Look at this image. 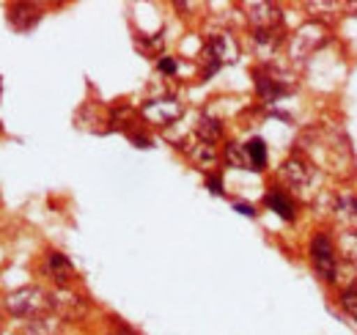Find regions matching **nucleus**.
Wrapping results in <instances>:
<instances>
[{
    "label": "nucleus",
    "mask_w": 357,
    "mask_h": 335,
    "mask_svg": "<svg viewBox=\"0 0 357 335\" xmlns=\"http://www.w3.org/2000/svg\"><path fill=\"white\" fill-rule=\"evenodd\" d=\"M239 58V47L234 42L231 34H212L206 39V47H204V77H212L220 66L225 64H234Z\"/></svg>",
    "instance_id": "f257e3e1"
},
{
    "label": "nucleus",
    "mask_w": 357,
    "mask_h": 335,
    "mask_svg": "<svg viewBox=\"0 0 357 335\" xmlns=\"http://www.w3.org/2000/svg\"><path fill=\"white\" fill-rule=\"evenodd\" d=\"M50 308V297H47L39 286H22L17 292H11L6 297V311L11 316H22V319H36L42 311Z\"/></svg>",
    "instance_id": "f03ea898"
},
{
    "label": "nucleus",
    "mask_w": 357,
    "mask_h": 335,
    "mask_svg": "<svg viewBox=\"0 0 357 335\" xmlns=\"http://www.w3.org/2000/svg\"><path fill=\"white\" fill-rule=\"evenodd\" d=\"M253 83H256V91L261 96V102H278L283 96H289L294 91V83L289 75L272 69V66H259L253 69Z\"/></svg>",
    "instance_id": "7ed1b4c3"
},
{
    "label": "nucleus",
    "mask_w": 357,
    "mask_h": 335,
    "mask_svg": "<svg viewBox=\"0 0 357 335\" xmlns=\"http://www.w3.org/2000/svg\"><path fill=\"white\" fill-rule=\"evenodd\" d=\"M324 42H327V28H321L319 22H308V25H303V28L294 34L289 52H291V58H294L297 64H305L313 55V50L321 47Z\"/></svg>",
    "instance_id": "20e7f679"
},
{
    "label": "nucleus",
    "mask_w": 357,
    "mask_h": 335,
    "mask_svg": "<svg viewBox=\"0 0 357 335\" xmlns=\"http://www.w3.org/2000/svg\"><path fill=\"white\" fill-rule=\"evenodd\" d=\"M311 261H313V269L327 281L333 283L335 275H338V258H335V248L333 242L324 237V234H316L311 242Z\"/></svg>",
    "instance_id": "39448f33"
},
{
    "label": "nucleus",
    "mask_w": 357,
    "mask_h": 335,
    "mask_svg": "<svg viewBox=\"0 0 357 335\" xmlns=\"http://www.w3.org/2000/svg\"><path fill=\"white\" fill-rule=\"evenodd\" d=\"M280 176H283V181H286L289 187L303 190V193H308L313 184L319 181V170H316L305 157H291V160H286L283 168H280Z\"/></svg>",
    "instance_id": "423d86ee"
},
{
    "label": "nucleus",
    "mask_w": 357,
    "mask_h": 335,
    "mask_svg": "<svg viewBox=\"0 0 357 335\" xmlns=\"http://www.w3.org/2000/svg\"><path fill=\"white\" fill-rule=\"evenodd\" d=\"M184 113V107L178 105L174 96H162V99H149L143 107H140V116L149 121V124L157 126H168L178 121Z\"/></svg>",
    "instance_id": "0eeeda50"
},
{
    "label": "nucleus",
    "mask_w": 357,
    "mask_h": 335,
    "mask_svg": "<svg viewBox=\"0 0 357 335\" xmlns=\"http://www.w3.org/2000/svg\"><path fill=\"white\" fill-rule=\"evenodd\" d=\"M245 11H248V20L253 25V31H280V22H283V14L278 6L272 3H245Z\"/></svg>",
    "instance_id": "6e6552de"
},
{
    "label": "nucleus",
    "mask_w": 357,
    "mask_h": 335,
    "mask_svg": "<svg viewBox=\"0 0 357 335\" xmlns=\"http://www.w3.org/2000/svg\"><path fill=\"white\" fill-rule=\"evenodd\" d=\"M50 308L61 316V319H80L86 313V302L77 297V294L66 292V289H58V292L50 297Z\"/></svg>",
    "instance_id": "1a4fd4ad"
},
{
    "label": "nucleus",
    "mask_w": 357,
    "mask_h": 335,
    "mask_svg": "<svg viewBox=\"0 0 357 335\" xmlns=\"http://www.w3.org/2000/svg\"><path fill=\"white\" fill-rule=\"evenodd\" d=\"M45 272L55 281V283H58V289H66V286L77 278V272H75L72 261H69L63 253H47Z\"/></svg>",
    "instance_id": "9d476101"
},
{
    "label": "nucleus",
    "mask_w": 357,
    "mask_h": 335,
    "mask_svg": "<svg viewBox=\"0 0 357 335\" xmlns=\"http://www.w3.org/2000/svg\"><path fill=\"white\" fill-rule=\"evenodd\" d=\"M39 8L36 6H31V3H11L8 6V20H11V25L17 28V31H28L31 25H36L39 22Z\"/></svg>",
    "instance_id": "9b49d317"
},
{
    "label": "nucleus",
    "mask_w": 357,
    "mask_h": 335,
    "mask_svg": "<svg viewBox=\"0 0 357 335\" xmlns=\"http://www.w3.org/2000/svg\"><path fill=\"white\" fill-rule=\"evenodd\" d=\"M264 204H267L272 211H278L283 220H289V223L294 220V211H297V209H294V201H291V198H289L283 190L269 187V193L264 195Z\"/></svg>",
    "instance_id": "f8f14e48"
},
{
    "label": "nucleus",
    "mask_w": 357,
    "mask_h": 335,
    "mask_svg": "<svg viewBox=\"0 0 357 335\" xmlns=\"http://www.w3.org/2000/svg\"><path fill=\"white\" fill-rule=\"evenodd\" d=\"M187 154H190V160H192L195 165L204 168V170L215 168V163H218V151H215V146H212V143H204V140H195V146H190Z\"/></svg>",
    "instance_id": "ddd939ff"
},
{
    "label": "nucleus",
    "mask_w": 357,
    "mask_h": 335,
    "mask_svg": "<svg viewBox=\"0 0 357 335\" xmlns=\"http://www.w3.org/2000/svg\"><path fill=\"white\" fill-rule=\"evenodd\" d=\"M195 135H198V140L215 146V143L223 137V124H220L218 119H212V116H201L198 124H195Z\"/></svg>",
    "instance_id": "4468645a"
},
{
    "label": "nucleus",
    "mask_w": 357,
    "mask_h": 335,
    "mask_svg": "<svg viewBox=\"0 0 357 335\" xmlns=\"http://www.w3.org/2000/svg\"><path fill=\"white\" fill-rule=\"evenodd\" d=\"M335 214H338V220H341L344 225L357 228V195H352V193L341 195V198L335 201Z\"/></svg>",
    "instance_id": "2eb2a0df"
},
{
    "label": "nucleus",
    "mask_w": 357,
    "mask_h": 335,
    "mask_svg": "<svg viewBox=\"0 0 357 335\" xmlns=\"http://www.w3.org/2000/svg\"><path fill=\"white\" fill-rule=\"evenodd\" d=\"M245 151H248V163L250 170H264L267 168V143L261 137H250L245 143Z\"/></svg>",
    "instance_id": "dca6fc26"
},
{
    "label": "nucleus",
    "mask_w": 357,
    "mask_h": 335,
    "mask_svg": "<svg viewBox=\"0 0 357 335\" xmlns=\"http://www.w3.org/2000/svg\"><path fill=\"white\" fill-rule=\"evenodd\" d=\"M223 160H225V165H228V168H242V170H250L248 151H245V146H239V143H225Z\"/></svg>",
    "instance_id": "f3484780"
},
{
    "label": "nucleus",
    "mask_w": 357,
    "mask_h": 335,
    "mask_svg": "<svg viewBox=\"0 0 357 335\" xmlns=\"http://www.w3.org/2000/svg\"><path fill=\"white\" fill-rule=\"evenodd\" d=\"M253 39L259 44V50L269 55L278 50V44L283 42V31H253Z\"/></svg>",
    "instance_id": "a211bd4d"
},
{
    "label": "nucleus",
    "mask_w": 357,
    "mask_h": 335,
    "mask_svg": "<svg viewBox=\"0 0 357 335\" xmlns=\"http://www.w3.org/2000/svg\"><path fill=\"white\" fill-rule=\"evenodd\" d=\"M28 335H55V319H33L28 325Z\"/></svg>",
    "instance_id": "6ab92c4d"
},
{
    "label": "nucleus",
    "mask_w": 357,
    "mask_h": 335,
    "mask_svg": "<svg viewBox=\"0 0 357 335\" xmlns=\"http://www.w3.org/2000/svg\"><path fill=\"white\" fill-rule=\"evenodd\" d=\"M341 302H344V308H347V313L352 316L357 322V283L355 286H349L347 292L341 294Z\"/></svg>",
    "instance_id": "aec40b11"
},
{
    "label": "nucleus",
    "mask_w": 357,
    "mask_h": 335,
    "mask_svg": "<svg viewBox=\"0 0 357 335\" xmlns=\"http://www.w3.org/2000/svg\"><path fill=\"white\" fill-rule=\"evenodd\" d=\"M157 69H160L162 75H176V58L162 55V58H160V64H157Z\"/></svg>",
    "instance_id": "412c9836"
},
{
    "label": "nucleus",
    "mask_w": 357,
    "mask_h": 335,
    "mask_svg": "<svg viewBox=\"0 0 357 335\" xmlns=\"http://www.w3.org/2000/svg\"><path fill=\"white\" fill-rule=\"evenodd\" d=\"M206 184H209V190H212L215 195H223V181H220V176H218V173H212V176L206 179Z\"/></svg>",
    "instance_id": "4be33fe9"
},
{
    "label": "nucleus",
    "mask_w": 357,
    "mask_h": 335,
    "mask_svg": "<svg viewBox=\"0 0 357 335\" xmlns=\"http://www.w3.org/2000/svg\"><path fill=\"white\" fill-rule=\"evenodd\" d=\"M308 8H311V11H319V8L327 11V8H341V6H338V3H308Z\"/></svg>",
    "instance_id": "5701e85b"
},
{
    "label": "nucleus",
    "mask_w": 357,
    "mask_h": 335,
    "mask_svg": "<svg viewBox=\"0 0 357 335\" xmlns=\"http://www.w3.org/2000/svg\"><path fill=\"white\" fill-rule=\"evenodd\" d=\"M236 207V211H242L245 217H256V209L253 207H248V204H234Z\"/></svg>",
    "instance_id": "b1692460"
},
{
    "label": "nucleus",
    "mask_w": 357,
    "mask_h": 335,
    "mask_svg": "<svg viewBox=\"0 0 357 335\" xmlns=\"http://www.w3.org/2000/svg\"><path fill=\"white\" fill-rule=\"evenodd\" d=\"M113 335H135V333L130 330V327H119V330H116Z\"/></svg>",
    "instance_id": "393cba45"
}]
</instances>
